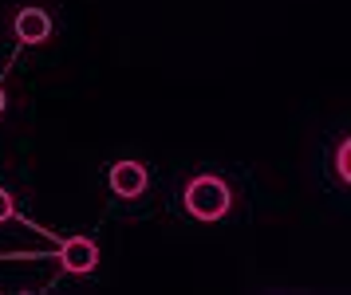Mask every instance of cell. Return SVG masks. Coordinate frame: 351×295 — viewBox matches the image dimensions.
Wrapping results in <instances>:
<instances>
[{
  "label": "cell",
  "mask_w": 351,
  "mask_h": 295,
  "mask_svg": "<svg viewBox=\"0 0 351 295\" xmlns=\"http://www.w3.org/2000/svg\"><path fill=\"white\" fill-rule=\"evenodd\" d=\"M16 217V201H12V193H8V189H0V225H4V220H12Z\"/></svg>",
  "instance_id": "6"
},
{
  "label": "cell",
  "mask_w": 351,
  "mask_h": 295,
  "mask_svg": "<svg viewBox=\"0 0 351 295\" xmlns=\"http://www.w3.org/2000/svg\"><path fill=\"white\" fill-rule=\"evenodd\" d=\"M335 177L339 181H351V142L348 138L339 142V150H335Z\"/></svg>",
  "instance_id": "5"
},
{
  "label": "cell",
  "mask_w": 351,
  "mask_h": 295,
  "mask_svg": "<svg viewBox=\"0 0 351 295\" xmlns=\"http://www.w3.org/2000/svg\"><path fill=\"white\" fill-rule=\"evenodd\" d=\"M182 197H186V209H190L193 220H221L233 209V189L225 185L221 177H213V173L193 177Z\"/></svg>",
  "instance_id": "1"
},
{
  "label": "cell",
  "mask_w": 351,
  "mask_h": 295,
  "mask_svg": "<svg viewBox=\"0 0 351 295\" xmlns=\"http://www.w3.org/2000/svg\"><path fill=\"white\" fill-rule=\"evenodd\" d=\"M12 28H16V40H20V44H28V47H32V44H44V40L51 36V16L44 12V8H20Z\"/></svg>",
  "instance_id": "4"
},
{
  "label": "cell",
  "mask_w": 351,
  "mask_h": 295,
  "mask_svg": "<svg viewBox=\"0 0 351 295\" xmlns=\"http://www.w3.org/2000/svg\"><path fill=\"white\" fill-rule=\"evenodd\" d=\"M146 181H150V173H146V166L143 162H114L111 166V193L114 197H143V189H146Z\"/></svg>",
  "instance_id": "3"
},
{
  "label": "cell",
  "mask_w": 351,
  "mask_h": 295,
  "mask_svg": "<svg viewBox=\"0 0 351 295\" xmlns=\"http://www.w3.org/2000/svg\"><path fill=\"white\" fill-rule=\"evenodd\" d=\"M56 260L64 264V272L71 276H87L99 268V244L87 240V236H71V240H60L56 244Z\"/></svg>",
  "instance_id": "2"
},
{
  "label": "cell",
  "mask_w": 351,
  "mask_h": 295,
  "mask_svg": "<svg viewBox=\"0 0 351 295\" xmlns=\"http://www.w3.org/2000/svg\"><path fill=\"white\" fill-rule=\"evenodd\" d=\"M4 107H8V94H4V87H0V114H4Z\"/></svg>",
  "instance_id": "7"
}]
</instances>
